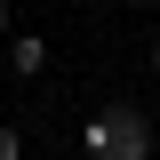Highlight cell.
<instances>
[{
  "mask_svg": "<svg viewBox=\"0 0 160 160\" xmlns=\"http://www.w3.org/2000/svg\"><path fill=\"white\" fill-rule=\"evenodd\" d=\"M80 152L88 160H152V128H144V112L112 104V112H96L80 128Z\"/></svg>",
  "mask_w": 160,
  "mask_h": 160,
  "instance_id": "cell-1",
  "label": "cell"
},
{
  "mask_svg": "<svg viewBox=\"0 0 160 160\" xmlns=\"http://www.w3.org/2000/svg\"><path fill=\"white\" fill-rule=\"evenodd\" d=\"M8 64H16V72H40V64H48V40H40V32H16Z\"/></svg>",
  "mask_w": 160,
  "mask_h": 160,
  "instance_id": "cell-2",
  "label": "cell"
},
{
  "mask_svg": "<svg viewBox=\"0 0 160 160\" xmlns=\"http://www.w3.org/2000/svg\"><path fill=\"white\" fill-rule=\"evenodd\" d=\"M0 160H24V136L8 128V120H0Z\"/></svg>",
  "mask_w": 160,
  "mask_h": 160,
  "instance_id": "cell-3",
  "label": "cell"
},
{
  "mask_svg": "<svg viewBox=\"0 0 160 160\" xmlns=\"http://www.w3.org/2000/svg\"><path fill=\"white\" fill-rule=\"evenodd\" d=\"M8 24H16V16H8V0H0V32H8Z\"/></svg>",
  "mask_w": 160,
  "mask_h": 160,
  "instance_id": "cell-4",
  "label": "cell"
},
{
  "mask_svg": "<svg viewBox=\"0 0 160 160\" xmlns=\"http://www.w3.org/2000/svg\"><path fill=\"white\" fill-rule=\"evenodd\" d=\"M152 72H160V40H152Z\"/></svg>",
  "mask_w": 160,
  "mask_h": 160,
  "instance_id": "cell-5",
  "label": "cell"
}]
</instances>
